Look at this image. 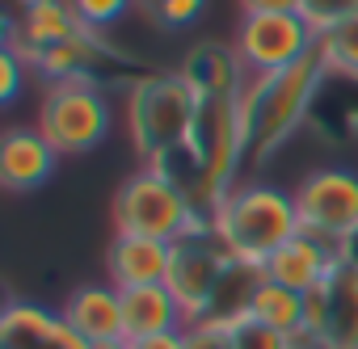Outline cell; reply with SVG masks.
<instances>
[{
	"label": "cell",
	"mask_w": 358,
	"mask_h": 349,
	"mask_svg": "<svg viewBox=\"0 0 358 349\" xmlns=\"http://www.w3.org/2000/svg\"><path fill=\"white\" fill-rule=\"evenodd\" d=\"M199 122V93L182 72H148L127 84V131L148 168L173 172L177 156H190Z\"/></svg>",
	"instance_id": "cell-1"
},
{
	"label": "cell",
	"mask_w": 358,
	"mask_h": 349,
	"mask_svg": "<svg viewBox=\"0 0 358 349\" xmlns=\"http://www.w3.org/2000/svg\"><path fill=\"white\" fill-rule=\"evenodd\" d=\"M329 76V64L316 51H308L299 64L274 72V76H249L241 105H245V131H249V160L266 164L308 118L312 101L320 97V84Z\"/></svg>",
	"instance_id": "cell-2"
},
{
	"label": "cell",
	"mask_w": 358,
	"mask_h": 349,
	"mask_svg": "<svg viewBox=\"0 0 358 349\" xmlns=\"http://www.w3.org/2000/svg\"><path fill=\"white\" fill-rule=\"evenodd\" d=\"M211 232L215 240L228 248V257L236 265H253L266 269V261L299 236V211H295V194L266 186V181H249L236 186L211 215Z\"/></svg>",
	"instance_id": "cell-3"
},
{
	"label": "cell",
	"mask_w": 358,
	"mask_h": 349,
	"mask_svg": "<svg viewBox=\"0 0 358 349\" xmlns=\"http://www.w3.org/2000/svg\"><path fill=\"white\" fill-rule=\"evenodd\" d=\"M114 228L122 236H148V240L177 244L194 232H207L211 223L203 219L190 190L177 181L173 172L143 164L114 194Z\"/></svg>",
	"instance_id": "cell-4"
},
{
	"label": "cell",
	"mask_w": 358,
	"mask_h": 349,
	"mask_svg": "<svg viewBox=\"0 0 358 349\" xmlns=\"http://www.w3.org/2000/svg\"><path fill=\"white\" fill-rule=\"evenodd\" d=\"M34 126L59 156H85V151L101 147L110 135V101L93 76L51 80L38 101Z\"/></svg>",
	"instance_id": "cell-5"
},
{
	"label": "cell",
	"mask_w": 358,
	"mask_h": 349,
	"mask_svg": "<svg viewBox=\"0 0 358 349\" xmlns=\"http://www.w3.org/2000/svg\"><path fill=\"white\" fill-rule=\"evenodd\" d=\"M299 232L341 248L358 232V172L354 168H316L295 190Z\"/></svg>",
	"instance_id": "cell-6"
},
{
	"label": "cell",
	"mask_w": 358,
	"mask_h": 349,
	"mask_svg": "<svg viewBox=\"0 0 358 349\" xmlns=\"http://www.w3.org/2000/svg\"><path fill=\"white\" fill-rule=\"evenodd\" d=\"M232 47L249 76H274L316 51V30L299 13H241Z\"/></svg>",
	"instance_id": "cell-7"
},
{
	"label": "cell",
	"mask_w": 358,
	"mask_h": 349,
	"mask_svg": "<svg viewBox=\"0 0 358 349\" xmlns=\"http://www.w3.org/2000/svg\"><path fill=\"white\" fill-rule=\"evenodd\" d=\"M236 261L228 257V248L215 240V232H194L186 240L173 244V269H169V290L177 295V303H182L186 311V324L190 320H203L228 278Z\"/></svg>",
	"instance_id": "cell-8"
},
{
	"label": "cell",
	"mask_w": 358,
	"mask_h": 349,
	"mask_svg": "<svg viewBox=\"0 0 358 349\" xmlns=\"http://www.w3.org/2000/svg\"><path fill=\"white\" fill-rule=\"evenodd\" d=\"M320 349H358V269L337 261L333 274L303 295V328Z\"/></svg>",
	"instance_id": "cell-9"
},
{
	"label": "cell",
	"mask_w": 358,
	"mask_h": 349,
	"mask_svg": "<svg viewBox=\"0 0 358 349\" xmlns=\"http://www.w3.org/2000/svg\"><path fill=\"white\" fill-rule=\"evenodd\" d=\"M101 30H89L68 0H22V17H9L5 26V47H13L26 64H34L47 47L76 43Z\"/></svg>",
	"instance_id": "cell-10"
},
{
	"label": "cell",
	"mask_w": 358,
	"mask_h": 349,
	"mask_svg": "<svg viewBox=\"0 0 358 349\" xmlns=\"http://www.w3.org/2000/svg\"><path fill=\"white\" fill-rule=\"evenodd\" d=\"M0 349H97V345L85 341L64 320V311L9 299L5 311H0Z\"/></svg>",
	"instance_id": "cell-11"
},
{
	"label": "cell",
	"mask_w": 358,
	"mask_h": 349,
	"mask_svg": "<svg viewBox=\"0 0 358 349\" xmlns=\"http://www.w3.org/2000/svg\"><path fill=\"white\" fill-rule=\"evenodd\" d=\"M55 160H59V151L43 139L38 126L34 131L13 126V131H5V139H0V181H5V190H13V194H30L43 181H51Z\"/></svg>",
	"instance_id": "cell-12"
},
{
	"label": "cell",
	"mask_w": 358,
	"mask_h": 349,
	"mask_svg": "<svg viewBox=\"0 0 358 349\" xmlns=\"http://www.w3.org/2000/svg\"><path fill=\"white\" fill-rule=\"evenodd\" d=\"M341 261V253L333 248V244H324V240H316V236H308V232H299L295 240H287L270 261H266V278L270 282H278V286H287V290H299V295H308V290H316L329 274H333V265Z\"/></svg>",
	"instance_id": "cell-13"
},
{
	"label": "cell",
	"mask_w": 358,
	"mask_h": 349,
	"mask_svg": "<svg viewBox=\"0 0 358 349\" xmlns=\"http://www.w3.org/2000/svg\"><path fill=\"white\" fill-rule=\"evenodd\" d=\"M106 269H110V286H118V290L169 282V269H173V244H164V240H148V236H122V232H118L114 244H110Z\"/></svg>",
	"instance_id": "cell-14"
},
{
	"label": "cell",
	"mask_w": 358,
	"mask_h": 349,
	"mask_svg": "<svg viewBox=\"0 0 358 349\" xmlns=\"http://www.w3.org/2000/svg\"><path fill=\"white\" fill-rule=\"evenodd\" d=\"M177 72L199 93V101L203 97H232L249 84V72H245L236 47H228V43H194Z\"/></svg>",
	"instance_id": "cell-15"
},
{
	"label": "cell",
	"mask_w": 358,
	"mask_h": 349,
	"mask_svg": "<svg viewBox=\"0 0 358 349\" xmlns=\"http://www.w3.org/2000/svg\"><path fill=\"white\" fill-rule=\"evenodd\" d=\"M64 320L93 345L127 341L122 328V290L118 286H76L64 303Z\"/></svg>",
	"instance_id": "cell-16"
},
{
	"label": "cell",
	"mask_w": 358,
	"mask_h": 349,
	"mask_svg": "<svg viewBox=\"0 0 358 349\" xmlns=\"http://www.w3.org/2000/svg\"><path fill=\"white\" fill-rule=\"evenodd\" d=\"M122 328H127V341L160 336V332H182L186 328V311H182V303H177V295L169 290V282L131 286V290H122Z\"/></svg>",
	"instance_id": "cell-17"
},
{
	"label": "cell",
	"mask_w": 358,
	"mask_h": 349,
	"mask_svg": "<svg viewBox=\"0 0 358 349\" xmlns=\"http://www.w3.org/2000/svg\"><path fill=\"white\" fill-rule=\"evenodd\" d=\"M249 320L270 324V328L295 336L303 328V295L299 290H287V286H278L270 278H262L257 290H253V299H249Z\"/></svg>",
	"instance_id": "cell-18"
},
{
	"label": "cell",
	"mask_w": 358,
	"mask_h": 349,
	"mask_svg": "<svg viewBox=\"0 0 358 349\" xmlns=\"http://www.w3.org/2000/svg\"><path fill=\"white\" fill-rule=\"evenodd\" d=\"M316 47H320L329 72H341V76H354L358 80V13L345 17V22H337L329 34H320Z\"/></svg>",
	"instance_id": "cell-19"
},
{
	"label": "cell",
	"mask_w": 358,
	"mask_h": 349,
	"mask_svg": "<svg viewBox=\"0 0 358 349\" xmlns=\"http://www.w3.org/2000/svg\"><path fill=\"white\" fill-rule=\"evenodd\" d=\"M354 13H358V0H299V17L316 30V38L329 34L337 22H345Z\"/></svg>",
	"instance_id": "cell-20"
},
{
	"label": "cell",
	"mask_w": 358,
	"mask_h": 349,
	"mask_svg": "<svg viewBox=\"0 0 358 349\" xmlns=\"http://www.w3.org/2000/svg\"><path fill=\"white\" fill-rule=\"evenodd\" d=\"M182 336L186 349H236V324L228 320H190Z\"/></svg>",
	"instance_id": "cell-21"
},
{
	"label": "cell",
	"mask_w": 358,
	"mask_h": 349,
	"mask_svg": "<svg viewBox=\"0 0 358 349\" xmlns=\"http://www.w3.org/2000/svg\"><path fill=\"white\" fill-rule=\"evenodd\" d=\"M236 349H295L291 332H278L270 324H257V320H236Z\"/></svg>",
	"instance_id": "cell-22"
},
{
	"label": "cell",
	"mask_w": 358,
	"mask_h": 349,
	"mask_svg": "<svg viewBox=\"0 0 358 349\" xmlns=\"http://www.w3.org/2000/svg\"><path fill=\"white\" fill-rule=\"evenodd\" d=\"M68 5L76 9V17L89 26V30H110L135 0H68Z\"/></svg>",
	"instance_id": "cell-23"
},
{
	"label": "cell",
	"mask_w": 358,
	"mask_h": 349,
	"mask_svg": "<svg viewBox=\"0 0 358 349\" xmlns=\"http://www.w3.org/2000/svg\"><path fill=\"white\" fill-rule=\"evenodd\" d=\"M203 9H207V0H160L152 17H156V26L182 30V26L199 22V17H203Z\"/></svg>",
	"instance_id": "cell-24"
},
{
	"label": "cell",
	"mask_w": 358,
	"mask_h": 349,
	"mask_svg": "<svg viewBox=\"0 0 358 349\" xmlns=\"http://www.w3.org/2000/svg\"><path fill=\"white\" fill-rule=\"evenodd\" d=\"M17 93H22V55L13 51V47H5L0 51V101H17Z\"/></svg>",
	"instance_id": "cell-25"
},
{
	"label": "cell",
	"mask_w": 358,
	"mask_h": 349,
	"mask_svg": "<svg viewBox=\"0 0 358 349\" xmlns=\"http://www.w3.org/2000/svg\"><path fill=\"white\" fill-rule=\"evenodd\" d=\"M127 349H186V336H182V332H160V336H139V341H127Z\"/></svg>",
	"instance_id": "cell-26"
},
{
	"label": "cell",
	"mask_w": 358,
	"mask_h": 349,
	"mask_svg": "<svg viewBox=\"0 0 358 349\" xmlns=\"http://www.w3.org/2000/svg\"><path fill=\"white\" fill-rule=\"evenodd\" d=\"M241 13H299V0H241Z\"/></svg>",
	"instance_id": "cell-27"
},
{
	"label": "cell",
	"mask_w": 358,
	"mask_h": 349,
	"mask_svg": "<svg viewBox=\"0 0 358 349\" xmlns=\"http://www.w3.org/2000/svg\"><path fill=\"white\" fill-rule=\"evenodd\" d=\"M337 253H341V261H345V265H354V269H358V232H354V236H350Z\"/></svg>",
	"instance_id": "cell-28"
},
{
	"label": "cell",
	"mask_w": 358,
	"mask_h": 349,
	"mask_svg": "<svg viewBox=\"0 0 358 349\" xmlns=\"http://www.w3.org/2000/svg\"><path fill=\"white\" fill-rule=\"evenodd\" d=\"M135 5H139V9H143L148 17H152V13H156V5H160V0H135Z\"/></svg>",
	"instance_id": "cell-29"
}]
</instances>
